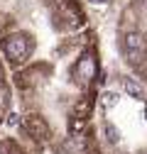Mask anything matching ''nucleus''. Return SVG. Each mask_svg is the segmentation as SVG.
<instances>
[{
    "instance_id": "2eb2a0df",
    "label": "nucleus",
    "mask_w": 147,
    "mask_h": 154,
    "mask_svg": "<svg viewBox=\"0 0 147 154\" xmlns=\"http://www.w3.org/2000/svg\"><path fill=\"white\" fill-rule=\"evenodd\" d=\"M0 154H5V152H3V144H0Z\"/></svg>"
},
{
    "instance_id": "ddd939ff",
    "label": "nucleus",
    "mask_w": 147,
    "mask_h": 154,
    "mask_svg": "<svg viewBox=\"0 0 147 154\" xmlns=\"http://www.w3.org/2000/svg\"><path fill=\"white\" fill-rule=\"evenodd\" d=\"M8 154H25V152H22L20 147H17L15 142H8Z\"/></svg>"
},
{
    "instance_id": "dca6fc26",
    "label": "nucleus",
    "mask_w": 147,
    "mask_h": 154,
    "mask_svg": "<svg viewBox=\"0 0 147 154\" xmlns=\"http://www.w3.org/2000/svg\"><path fill=\"white\" fill-rule=\"evenodd\" d=\"M145 115H147V110H145Z\"/></svg>"
},
{
    "instance_id": "39448f33",
    "label": "nucleus",
    "mask_w": 147,
    "mask_h": 154,
    "mask_svg": "<svg viewBox=\"0 0 147 154\" xmlns=\"http://www.w3.org/2000/svg\"><path fill=\"white\" fill-rule=\"evenodd\" d=\"M86 130H88V118H86V115L74 112L69 118V137L71 140H79V137L86 134Z\"/></svg>"
},
{
    "instance_id": "f257e3e1",
    "label": "nucleus",
    "mask_w": 147,
    "mask_h": 154,
    "mask_svg": "<svg viewBox=\"0 0 147 154\" xmlns=\"http://www.w3.org/2000/svg\"><path fill=\"white\" fill-rule=\"evenodd\" d=\"M0 49L12 64H22V61H27V56L32 51V39L25 32H10L0 39Z\"/></svg>"
},
{
    "instance_id": "423d86ee",
    "label": "nucleus",
    "mask_w": 147,
    "mask_h": 154,
    "mask_svg": "<svg viewBox=\"0 0 147 154\" xmlns=\"http://www.w3.org/2000/svg\"><path fill=\"white\" fill-rule=\"evenodd\" d=\"M59 10H61V15L66 17V20H69L71 25H81V22H83V15H81V10H79L76 5H74L71 0L61 3V5H59Z\"/></svg>"
},
{
    "instance_id": "7ed1b4c3",
    "label": "nucleus",
    "mask_w": 147,
    "mask_h": 154,
    "mask_svg": "<svg viewBox=\"0 0 147 154\" xmlns=\"http://www.w3.org/2000/svg\"><path fill=\"white\" fill-rule=\"evenodd\" d=\"M22 127L30 132V137H34L37 142H47L52 137V130H49L47 120L39 118V115H25V118H22Z\"/></svg>"
},
{
    "instance_id": "9b49d317",
    "label": "nucleus",
    "mask_w": 147,
    "mask_h": 154,
    "mask_svg": "<svg viewBox=\"0 0 147 154\" xmlns=\"http://www.w3.org/2000/svg\"><path fill=\"white\" fill-rule=\"evenodd\" d=\"M125 56H127V61H130L133 66L142 64V59H145V54H140V51H125Z\"/></svg>"
},
{
    "instance_id": "f03ea898",
    "label": "nucleus",
    "mask_w": 147,
    "mask_h": 154,
    "mask_svg": "<svg viewBox=\"0 0 147 154\" xmlns=\"http://www.w3.org/2000/svg\"><path fill=\"white\" fill-rule=\"evenodd\" d=\"M71 73H74V81H76L79 86H88L91 81H93V76H98V61H96V56L93 54H83L81 59L74 64Z\"/></svg>"
},
{
    "instance_id": "9d476101",
    "label": "nucleus",
    "mask_w": 147,
    "mask_h": 154,
    "mask_svg": "<svg viewBox=\"0 0 147 154\" xmlns=\"http://www.w3.org/2000/svg\"><path fill=\"white\" fill-rule=\"evenodd\" d=\"M74 112H79V115H86V112H91V98H83V100H79L76 103V110ZM88 118V115H86Z\"/></svg>"
},
{
    "instance_id": "6e6552de",
    "label": "nucleus",
    "mask_w": 147,
    "mask_h": 154,
    "mask_svg": "<svg viewBox=\"0 0 147 154\" xmlns=\"http://www.w3.org/2000/svg\"><path fill=\"white\" fill-rule=\"evenodd\" d=\"M103 134H105V142H108V144H118V142H120V130H118L113 122H105V125H103Z\"/></svg>"
},
{
    "instance_id": "f8f14e48",
    "label": "nucleus",
    "mask_w": 147,
    "mask_h": 154,
    "mask_svg": "<svg viewBox=\"0 0 147 154\" xmlns=\"http://www.w3.org/2000/svg\"><path fill=\"white\" fill-rule=\"evenodd\" d=\"M5 122H8V127H15V125H22V120H20V118H17V115H15V112L10 115V118H8Z\"/></svg>"
},
{
    "instance_id": "20e7f679",
    "label": "nucleus",
    "mask_w": 147,
    "mask_h": 154,
    "mask_svg": "<svg viewBox=\"0 0 147 154\" xmlns=\"http://www.w3.org/2000/svg\"><path fill=\"white\" fill-rule=\"evenodd\" d=\"M123 47H125V51H140V54H145L147 51V39H145L142 32L127 29L123 34Z\"/></svg>"
},
{
    "instance_id": "1a4fd4ad",
    "label": "nucleus",
    "mask_w": 147,
    "mask_h": 154,
    "mask_svg": "<svg viewBox=\"0 0 147 154\" xmlns=\"http://www.w3.org/2000/svg\"><path fill=\"white\" fill-rule=\"evenodd\" d=\"M103 108H113L115 103H118V93H113V91H108V93H103Z\"/></svg>"
},
{
    "instance_id": "4468645a",
    "label": "nucleus",
    "mask_w": 147,
    "mask_h": 154,
    "mask_svg": "<svg viewBox=\"0 0 147 154\" xmlns=\"http://www.w3.org/2000/svg\"><path fill=\"white\" fill-rule=\"evenodd\" d=\"M88 3H91V5H105L108 0H88Z\"/></svg>"
},
{
    "instance_id": "0eeeda50",
    "label": "nucleus",
    "mask_w": 147,
    "mask_h": 154,
    "mask_svg": "<svg viewBox=\"0 0 147 154\" xmlns=\"http://www.w3.org/2000/svg\"><path fill=\"white\" fill-rule=\"evenodd\" d=\"M123 91L130 95V98H137V100H145V91H142V86L135 81V79H125L123 81Z\"/></svg>"
}]
</instances>
